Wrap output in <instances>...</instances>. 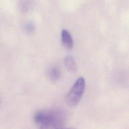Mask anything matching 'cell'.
Wrapping results in <instances>:
<instances>
[{"label": "cell", "mask_w": 129, "mask_h": 129, "mask_svg": "<svg viewBox=\"0 0 129 129\" xmlns=\"http://www.w3.org/2000/svg\"><path fill=\"white\" fill-rule=\"evenodd\" d=\"M64 115L61 111L54 110L52 116L40 126V129H62Z\"/></svg>", "instance_id": "cell-2"}, {"label": "cell", "mask_w": 129, "mask_h": 129, "mask_svg": "<svg viewBox=\"0 0 129 129\" xmlns=\"http://www.w3.org/2000/svg\"><path fill=\"white\" fill-rule=\"evenodd\" d=\"M46 76L50 81L54 82L59 79L60 76V72L57 68H53L47 71Z\"/></svg>", "instance_id": "cell-4"}, {"label": "cell", "mask_w": 129, "mask_h": 129, "mask_svg": "<svg viewBox=\"0 0 129 129\" xmlns=\"http://www.w3.org/2000/svg\"><path fill=\"white\" fill-rule=\"evenodd\" d=\"M62 129H75V128H70V127H69V128H62Z\"/></svg>", "instance_id": "cell-6"}, {"label": "cell", "mask_w": 129, "mask_h": 129, "mask_svg": "<svg viewBox=\"0 0 129 129\" xmlns=\"http://www.w3.org/2000/svg\"><path fill=\"white\" fill-rule=\"evenodd\" d=\"M61 39L63 45L68 49H71L73 46V40L69 31L63 29L61 31Z\"/></svg>", "instance_id": "cell-3"}, {"label": "cell", "mask_w": 129, "mask_h": 129, "mask_svg": "<svg viewBox=\"0 0 129 129\" xmlns=\"http://www.w3.org/2000/svg\"><path fill=\"white\" fill-rule=\"evenodd\" d=\"M65 66L69 71L74 72L77 70V65L73 57L71 56H67L64 60Z\"/></svg>", "instance_id": "cell-5"}, {"label": "cell", "mask_w": 129, "mask_h": 129, "mask_svg": "<svg viewBox=\"0 0 129 129\" xmlns=\"http://www.w3.org/2000/svg\"><path fill=\"white\" fill-rule=\"evenodd\" d=\"M85 88V81L84 78L82 77L79 78L66 96L67 104L71 107L77 105L83 96Z\"/></svg>", "instance_id": "cell-1"}]
</instances>
